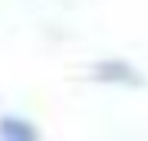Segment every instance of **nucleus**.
<instances>
[{"instance_id": "nucleus-2", "label": "nucleus", "mask_w": 148, "mask_h": 141, "mask_svg": "<svg viewBox=\"0 0 148 141\" xmlns=\"http://www.w3.org/2000/svg\"><path fill=\"white\" fill-rule=\"evenodd\" d=\"M0 138H7V141H33V138H36V131H33L27 121L3 118V121H0Z\"/></svg>"}, {"instance_id": "nucleus-1", "label": "nucleus", "mask_w": 148, "mask_h": 141, "mask_svg": "<svg viewBox=\"0 0 148 141\" xmlns=\"http://www.w3.org/2000/svg\"><path fill=\"white\" fill-rule=\"evenodd\" d=\"M95 79H102V82H142V76L135 69H128L125 63H99Z\"/></svg>"}]
</instances>
